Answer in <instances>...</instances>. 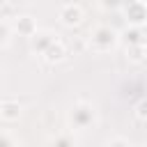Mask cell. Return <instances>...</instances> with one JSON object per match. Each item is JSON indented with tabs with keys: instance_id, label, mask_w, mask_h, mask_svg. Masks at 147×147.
I'll return each mask as SVG.
<instances>
[{
	"instance_id": "6da1fadb",
	"label": "cell",
	"mask_w": 147,
	"mask_h": 147,
	"mask_svg": "<svg viewBox=\"0 0 147 147\" xmlns=\"http://www.w3.org/2000/svg\"><path fill=\"white\" fill-rule=\"evenodd\" d=\"M69 124H71V129H76V131H87V129H92V126L96 124V110H94V106L87 103V101L74 103L71 110H69Z\"/></svg>"
},
{
	"instance_id": "7a4b0ae2",
	"label": "cell",
	"mask_w": 147,
	"mask_h": 147,
	"mask_svg": "<svg viewBox=\"0 0 147 147\" xmlns=\"http://www.w3.org/2000/svg\"><path fill=\"white\" fill-rule=\"evenodd\" d=\"M117 41H119V34H117V30L110 28V25H99V28H94L92 34H90V48L96 51V53H108V51H113V48L117 46Z\"/></svg>"
},
{
	"instance_id": "3957f363",
	"label": "cell",
	"mask_w": 147,
	"mask_h": 147,
	"mask_svg": "<svg viewBox=\"0 0 147 147\" xmlns=\"http://www.w3.org/2000/svg\"><path fill=\"white\" fill-rule=\"evenodd\" d=\"M122 7L126 11V18H129V25H136V28H142L145 21H147V9H145V2L142 0H122Z\"/></svg>"
},
{
	"instance_id": "277c9868",
	"label": "cell",
	"mask_w": 147,
	"mask_h": 147,
	"mask_svg": "<svg viewBox=\"0 0 147 147\" xmlns=\"http://www.w3.org/2000/svg\"><path fill=\"white\" fill-rule=\"evenodd\" d=\"M80 21H83V9H80V5L69 2V5H64V7L60 9V23H62V25L74 28V25H78Z\"/></svg>"
},
{
	"instance_id": "5b68a950",
	"label": "cell",
	"mask_w": 147,
	"mask_h": 147,
	"mask_svg": "<svg viewBox=\"0 0 147 147\" xmlns=\"http://www.w3.org/2000/svg\"><path fill=\"white\" fill-rule=\"evenodd\" d=\"M55 39H57V37H55L53 32H48V30H37V32L30 37V48H32L34 53H39V55H41V53H44V51H46Z\"/></svg>"
},
{
	"instance_id": "8992f818",
	"label": "cell",
	"mask_w": 147,
	"mask_h": 147,
	"mask_svg": "<svg viewBox=\"0 0 147 147\" xmlns=\"http://www.w3.org/2000/svg\"><path fill=\"white\" fill-rule=\"evenodd\" d=\"M64 55H67V48H64V44H62L60 39H55V41L41 53V57H44L48 64H57V62H62Z\"/></svg>"
},
{
	"instance_id": "52a82bcc",
	"label": "cell",
	"mask_w": 147,
	"mask_h": 147,
	"mask_svg": "<svg viewBox=\"0 0 147 147\" xmlns=\"http://www.w3.org/2000/svg\"><path fill=\"white\" fill-rule=\"evenodd\" d=\"M21 113H23V108H21V103L14 101V99H5V101L0 103V117H2L5 122H16V119L21 117Z\"/></svg>"
},
{
	"instance_id": "ba28073f",
	"label": "cell",
	"mask_w": 147,
	"mask_h": 147,
	"mask_svg": "<svg viewBox=\"0 0 147 147\" xmlns=\"http://www.w3.org/2000/svg\"><path fill=\"white\" fill-rule=\"evenodd\" d=\"M14 30H16L18 34H23V37H32V34L37 32V23H34L32 16H18V18L14 21Z\"/></svg>"
},
{
	"instance_id": "9c48e42d",
	"label": "cell",
	"mask_w": 147,
	"mask_h": 147,
	"mask_svg": "<svg viewBox=\"0 0 147 147\" xmlns=\"http://www.w3.org/2000/svg\"><path fill=\"white\" fill-rule=\"evenodd\" d=\"M124 37H126V44H129V46H140V44H145V32H142V28L131 25V28L124 32Z\"/></svg>"
},
{
	"instance_id": "30bf717a",
	"label": "cell",
	"mask_w": 147,
	"mask_h": 147,
	"mask_svg": "<svg viewBox=\"0 0 147 147\" xmlns=\"http://www.w3.org/2000/svg\"><path fill=\"white\" fill-rule=\"evenodd\" d=\"M48 147H76V138L71 133H60V136H55L51 140Z\"/></svg>"
},
{
	"instance_id": "8fae6325",
	"label": "cell",
	"mask_w": 147,
	"mask_h": 147,
	"mask_svg": "<svg viewBox=\"0 0 147 147\" xmlns=\"http://www.w3.org/2000/svg\"><path fill=\"white\" fill-rule=\"evenodd\" d=\"M129 57H131L133 62H142V60H145V44H140V46H129Z\"/></svg>"
},
{
	"instance_id": "7c38bea8",
	"label": "cell",
	"mask_w": 147,
	"mask_h": 147,
	"mask_svg": "<svg viewBox=\"0 0 147 147\" xmlns=\"http://www.w3.org/2000/svg\"><path fill=\"white\" fill-rule=\"evenodd\" d=\"M136 117H138L140 122H145V119H147V101H145V99H140V101H138V106H136Z\"/></svg>"
},
{
	"instance_id": "4fadbf2b",
	"label": "cell",
	"mask_w": 147,
	"mask_h": 147,
	"mask_svg": "<svg viewBox=\"0 0 147 147\" xmlns=\"http://www.w3.org/2000/svg\"><path fill=\"white\" fill-rule=\"evenodd\" d=\"M0 147H16L14 138H11L7 131H0Z\"/></svg>"
},
{
	"instance_id": "5bb4252c",
	"label": "cell",
	"mask_w": 147,
	"mask_h": 147,
	"mask_svg": "<svg viewBox=\"0 0 147 147\" xmlns=\"http://www.w3.org/2000/svg\"><path fill=\"white\" fill-rule=\"evenodd\" d=\"M101 7H103L106 11H113V9L122 7V0H101Z\"/></svg>"
},
{
	"instance_id": "9a60e30c",
	"label": "cell",
	"mask_w": 147,
	"mask_h": 147,
	"mask_svg": "<svg viewBox=\"0 0 147 147\" xmlns=\"http://www.w3.org/2000/svg\"><path fill=\"white\" fill-rule=\"evenodd\" d=\"M106 147H131V142L124 140V138H113V140L106 142Z\"/></svg>"
},
{
	"instance_id": "2e32d148",
	"label": "cell",
	"mask_w": 147,
	"mask_h": 147,
	"mask_svg": "<svg viewBox=\"0 0 147 147\" xmlns=\"http://www.w3.org/2000/svg\"><path fill=\"white\" fill-rule=\"evenodd\" d=\"M7 39H9V25H7L5 21H0V46H2Z\"/></svg>"
},
{
	"instance_id": "e0dca14e",
	"label": "cell",
	"mask_w": 147,
	"mask_h": 147,
	"mask_svg": "<svg viewBox=\"0 0 147 147\" xmlns=\"http://www.w3.org/2000/svg\"><path fill=\"white\" fill-rule=\"evenodd\" d=\"M138 147H145V145H138Z\"/></svg>"
}]
</instances>
